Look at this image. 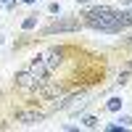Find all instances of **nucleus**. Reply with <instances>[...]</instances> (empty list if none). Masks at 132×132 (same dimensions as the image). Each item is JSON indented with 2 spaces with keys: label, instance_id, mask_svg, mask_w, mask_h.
I'll return each mask as SVG.
<instances>
[{
  "label": "nucleus",
  "instance_id": "1",
  "mask_svg": "<svg viewBox=\"0 0 132 132\" xmlns=\"http://www.w3.org/2000/svg\"><path fill=\"white\" fill-rule=\"evenodd\" d=\"M106 74V56L74 45V42H63L32 58L27 69L16 71L13 87L29 98L56 101L61 95H77L93 85H103Z\"/></svg>",
  "mask_w": 132,
  "mask_h": 132
},
{
  "label": "nucleus",
  "instance_id": "5",
  "mask_svg": "<svg viewBox=\"0 0 132 132\" xmlns=\"http://www.w3.org/2000/svg\"><path fill=\"white\" fill-rule=\"evenodd\" d=\"M37 16H40V13H29L24 21H21V32H29V29H35V27H37Z\"/></svg>",
  "mask_w": 132,
  "mask_h": 132
},
{
  "label": "nucleus",
  "instance_id": "2",
  "mask_svg": "<svg viewBox=\"0 0 132 132\" xmlns=\"http://www.w3.org/2000/svg\"><path fill=\"white\" fill-rule=\"evenodd\" d=\"M79 21H82L85 29H95V32H103V35H116V32L132 27L129 11H116V8H108V5L87 8Z\"/></svg>",
  "mask_w": 132,
  "mask_h": 132
},
{
  "label": "nucleus",
  "instance_id": "12",
  "mask_svg": "<svg viewBox=\"0 0 132 132\" xmlns=\"http://www.w3.org/2000/svg\"><path fill=\"white\" fill-rule=\"evenodd\" d=\"M124 3H132V0H124Z\"/></svg>",
  "mask_w": 132,
  "mask_h": 132
},
{
  "label": "nucleus",
  "instance_id": "4",
  "mask_svg": "<svg viewBox=\"0 0 132 132\" xmlns=\"http://www.w3.org/2000/svg\"><path fill=\"white\" fill-rule=\"evenodd\" d=\"M13 119H16L19 124H27V127H32V124H40L42 119H45V111H35V108H29V111H24V108H16Z\"/></svg>",
  "mask_w": 132,
  "mask_h": 132
},
{
  "label": "nucleus",
  "instance_id": "11",
  "mask_svg": "<svg viewBox=\"0 0 132 132\" xmlns=\"http://www.w3.org/2000/svg\"><path fill=\"white\" fill-rule=\"evenodd\" d=\"M24 3H37V0H24Z\"/></svg>",
  "mask_w": 132,
  "mask_h": 132
},
{
  "label": "nucleus",
  "instance_id": "8",
  "mask_svg": "<svg viewBox=\"0 0 132 132\" xmlns=\"http://www.w3.org/2000/svg\"><path fill=\"white\" fill-rule=\"evenodd\" d=\"M119 85H127L129 82V71H122V74H119V79H116Z\"/></svg>",
  "mask_w": 132,
  "mask_h": 132
},
{
  "label": "nucleus",
  "instance_id": "7",
  "mask_svg": "<svg viewBox=\"0 0 132 132\" xmlns=\"http://www.w3.org/2000/svg\"><path fill=\"white\" fill-rule=\"evenodd\" d=\"M82 124H85L87 129H95V127H98V119H95V116H85V119H82Z\"/></svg>",
  "mask_w": 132,
  "mask_h": 132
},
{
  "label": "nucleus",
  "instance_id": "13",
  "mask_svg": "<svg viewBox=\"0 0 132 132\" xmlns=\"http://www.w3.org/2000/svg\"><path fill=\"white\" fill-rule=\"evenodd\" d=\"M129 16H132V11H129Z\"/></svg>",
  "mask_w": 132,
  "mask_h": 132
},
{
  "label": "nucleus",
  "instance_id": "3",
  "mask_svg": "<svg viewBox=\"0 0 132 132\" xmlns=\"http://www.w3.org/2000/svg\"><path fill=\"white\" fill-rule=\"evenodd\" d=\"M77 29H82V21H79V16H63V19H56L53 24H48L45 29L40 32V37L63 35V32H77Z\"/></svg>",
  "mask_w": 132,
  "mask_h": 132
},
{
  "label": "nucleus",
  "instance_id": "9",
  "mask_svg": "<svg viewBox=\"0 0 132 132\" xmlns=\"http://www.w3.org/2000/svg\"><path fill=\"white\" fill-rule=\"evenodd\" d=\"M74 3H90V0H74Z\"/></svg>",
  "mask_w": 132,
  "mask_h": 132
},
{
  "label": "nucleus",
  "instance_id": "6",
  "mask_svg": "<svg viewBox=\"0 0 132 132\" xmlns=\"http://www.w3.org/2000/svg\"><path fill=\"white\" fill-rule=\"evenodd\" d=\"M119 108H122V98H108L106 111H119Z\"/></svg>",
  "mask_w": 132,
  "mask_h": 132
},
{
  "label": "nucleus",
  "instance_id": "10",
  "mask_svg": "<svg viewBox=\"0 0 132 132\" xmlns=\"http://www.w3.org/2000/svg\"><path fill=\"white\" fill-rule=\"evenodd\" d=\"M127 66H129V69H132V58H129V61H127Z\"/></svg>",
  "mask_w": 132,
  "mask_h": 132
}]
</instances>
